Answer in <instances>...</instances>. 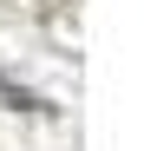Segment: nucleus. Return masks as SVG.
I'll return each instance as SVG.
<instances>
[{
  "label": "nucleus",
  "instance_id": "f257e3e1",
  "mask_svg": "<svg viewBox=\"0 0 144 151\" xmlns=\"http://www.w3.org/2000/svg\"><path fill=\"white\" fill-rule=\"evenodd\" d=\"M0 112H53V105H46L33 86H20V79H7V72H0Z\"/></svg>",
  "mask_w": 144,
  "mask_h": 151
},
{
  "label": "nucleus",
  "instance_id": "f03ea898",
  "mask_svg": "<svg viewBox=\"0 0 144 151\" xmlns=\"http://www.w3.org/2000/svg\"><path fill=\"white\" fill-rule=\"evenodd\" d=\"M33 7H39L46 20H59V13H66V0H33Z\"/></svg>",
  "mask_w": 144,
  "mask_h": 151
}]
</instances>
